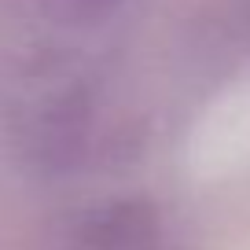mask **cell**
Here are the masks:
<instances>
[{
    "label": "cell",
    "mask_w": 250,
    "mask_h": 250,
    "mask_svg": "<svg viewBox=\"0 0 250 250\" xmlns=\"http://www.w3.org/2000/svg\"><path fill=\"white\" fill-rule=\"evenodd\" d=\"M74 250H162V235L144 206H114L92 217Z\"/></svg>",
    "instance_id": "obj_1"
}]
</instances>
